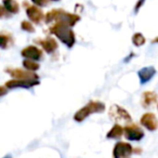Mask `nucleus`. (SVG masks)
Listing matches in <instances>:
<instances>
[{
    "mask_svg": "<svg viewBox=\"0 0 158 158\" xmlns=\"http://www.w3.org/2000/svg\"><path fill=\"white\" fill-rule=\"evenodd\" d=\"M79 21H80L79 15L69 13V12H66L61 9H53L44 15V22L47 24H50L52 22L64 23V24H67L68 26L73 27Z\"/></svg>",
    "mask_w": 158,
    "mask_h": 158,
    "instance_id": "1",
    "label": "nucleus"
},
{
    "mask_svg": "<svg viewBox=\"0 0 158 158\" xmlns=\"http://www.w3.org/2000/svg\"><path fill=\"white\" fill-rule=\"evenodd\" d=\"M49 31L59 38L67 48H73L76 42L75 33L72 31L70 26L64 23H55L49 28Z\"/></svg>",
    "mask_w": 158,
    "mask_h": 158,
    "instance_id": "2",
    "label": "nucleus"
},
{
    "mask_svg": "<svg viewBox=\"0 0 158 158\" xmlns=\"http://www.w3.org/2000/svg\"><path fill=\"white\" fill-rule=\"evenodd\" d=\"M105 110V104L100 101H90L88 104L77 110L74 115V120L77 123H82L92 114H101Z\"/></svg>",
    "mask_w": 158,
    "mask_h": 158,
    "instance_id": "3",
    "label": "nucleus"
},
{
    "mask_svg": "<svg viewBox=\"0 0 158 158\" xmlns=\"http://www.w3.org/2000/svg\"><path fill=\"white\" fill-rule=\"evenodd\" d=\"M108 115H110V119L116 121V123H125L127 125L132 123V117L128 113V110L121 107V106L117 105V104H114V105L110 106Z\"/></svg>",
    "mask_w": 158,
    "mask_h": 158,
    "instance_id": "4",
    "label": "nucleus"
},
{
    "mask_svg": "<svg viewBox=\"0 0 158 158\" xmlns=\"http://www.w3.org/2000/svg\"><path fill=\"white\" fill-rule=\"evenodd\" d=\"M123 135L128 141L139 142L144 138V131L135 123H129L123 128Z\"/></svg>",
    "mask_w": 158,
    "mask_h": 158,
    "instance_id": "5",
    "label": "nucleus"
},
{
    "mask_svg": "<svg viewBox=\"0 0 158 158\" xmlns=\"http://www.w3.org/2000/svg\"><path fill=\"white\" fill-rule=\"evenodd\" d=\"M134 153V148L128 142H117L113 148V158H129Z\"/></svg>",
    "mask_w": 158,
    "mask_h": 158,
    "instance_id": "6",
    "label": "nucleus"
},
{
    "mask_svg": "<svg viewBox=\"0 0 158 158\" xmlns=\"http://www.w3.org/2000/svg\"><path fill=\"white\" fill-rule=\"evenodd\" d=\"M6 73L9 74L13 79H23V80H39V77L34 72H29L22 68H6Z\"/></svg>",
    "mask_w": 158,
    "mask_h": 158,
    "instance_id": "7",
    "label": "nucleus"
},
{
    "mask_svg": "<svg viewBox=\"0 0 158 158\" xmlns=\"http://www.w3.org/2000/svg\"><path fill=\"white\" fill-rule=\"evenodd\" d=\"M40 82L39 80H23V79H11L6 82V88L7 89H31L35 86H38Z\"/></svg>",
    "mask_w": 158,
    "mask_h": 158,
    "instance_id": "8",
    "label": "nucleus"
},
{
    "mask_svg": "<svg viewBox=\"0 0 158 158\" xmlns=\"http://www.w3.org/2000/svg\"><path fill=\"white\" fill-rule=\"evenodd\" d=\"M21 55H22L24 59L38 62L42 60V57H44V52H42V50H40L39 48H37V47L28 46L23 49L22 52H21Z\"/></svg>",
    "mask_w": 158,
    "mask_h": 158,
    "instance_id": "9",
    "label": "nucleus"
},
{
    "mask_svg": "<svg viewBox=\"0 0 158 158\" xmlns=\"http://www.w3.org/2000/svg\"><path fill=\"white\" fill-rule=\"evenodd\" d=\"M141 125L148 131H155L158 128V119L153 113H145L140 120Z\"/></svg>",
    "mask_w": 158,
    "mask_h": 158,
    "instance_id": "10",
    "label": "nucleus"
},
{
    "mask_svg": "<svg viewBox=\"0 0 158 158\" xmlns=\"http://www.w3.org/2000/svg\"><path fill=\"white\" fill-rule=\"evenodd\" d=\"M26 14L34 24H40L44 20V14L36 6H26Z\"/></svg>",
    "mask_w": 158,
    "mask_h": 158,
    "instance_id": "11",
    "label": "nucleus"
},
{
    "mask_svg": "<svg viewBox=\"0 0 158 158\" xmlns=\"http://www.w3.org/2000/svg\"><path fill=\"white\" fill-rule=\"evenodd\" d=\"M37 44L46 51L47 53H53L54 51L57 50L59 44H57L56 40L52 37H47L44 39H37Z\"/></svg>",
    "mask_w": 158,
    "mask_h": 158,
    "instance_id": "12",
    "label": "nucleus"
},
{
    "mask_svg": "<svg viewBox=\"0 0 158 158\" xmlns=\"http://www.w3.org/2000/svg\"><path fill=\"white\" fill-rule=\"evenodd\" d=\"M155 74H156V68L154 66H146V67L141 68L138 72L139 79H140V81L142 85L148 82L155 76Z\"/></svg>",
    "mask_w": 158,
    "mask_h": 158,
    "instance_id": "13",
    "label": "nucleus"
},
{
    "mask_svg": "<svg viewBox=\"0 0 158 158\" xmlns=\"http://www.w3.org/2000/svg\"><path fill=\"white\" fill-rule=\"evenodd\" d=\"M158 95L155 92H153V91H145V92H143L142 98H141V103H142L143 107L147 108L151 107L154 103H156Z\"/></svg>",
    "mask_w": 158,
    "mask_h": 158,
    "instance_id": "14",
    "label": "nucleus"
},
{
    "mask_svg": "<svg viewBox=\"0 0 158 158\" xmlns=\"http://www.w3.org/2000/svg\"><path fill=\"white\" fill-rule=\"evenodd\" d=\"M13 37L10 33H7V31L0 33V49L7 50L10 47L13 46Z\"/></svg>",
    "mask_w": 158,
    "mask_h": 158,
    "instance_id": "15",
    "label": "nucleus"
},
{
    "mask_svg": "<svg viewBox=\"0 0 158 158\" xmlns=\"http://www.w3.org/2000/svg\"><path fill=\"white\" fill-rule=\"evenodd\" d=\"M123 134V126H120L119 123H116L114 125L110 130L107 132L106 134V138L107 139H110V140H117V139H120Z\"/></svg>",
    "mask_w": 158,
    "mask_h": 158,
    "instance_id": "16",
    "label": "nucleus"
},
{
    "mask_svg": "<svg viewBox=\"0 0 158 158\" xmlns=\"http://www.w3.org/2000/svg\"><path fill=\"white\" fill-rule=\"evenodd\" d=\"M3 7L10 14H18L20 12V5L16 0H2Z\"/></svg>",
    "mask_w": 158,
    "mask_h": 158,
    "instance_id": "17",
    "label": "nucleus"
},
{
    "mask_svg": "<svg viewBox=\"0 0 158 158\" xmlns=\"http://www.w3.org/2000/svg\"><path fill=\"white\" fill-rule=\"evenodd\" d=\"M23 66H24V69L29 70V72H36L40 68V65L38 62L31 61V60H27L25 59L23 61Z\"/></svg>",
    "mask_w": 158,
    "mask_h": 158,
    "instance_id": "18",
    "label": "nucleus"
},
{
    "mask_svg": "<svg viewBox=\"0 0 158 158\" xmlns=\"http://www.w3.org/2000/svg\"><path fill=\"white\" fill-rule=\"evenodd\" d=\"M132 42L135 47H141L145 44V37L141 33H135L132 36Z\"/></svg>",
    "mask_w": 158,
    "mask_h": 158,
    "instance_id": "19",
    "label": "nucleus"
},
{
    "mask_svg": "<svg viewBox=\"0 0 158 158\" xmlns=\"http://www.w3.org/2000/svg\"><path fill=\"white\" fill-rule=\"evenodd\" d=\"M21 28L23 29L24 31H27V33H35V26H34L33 24H31V22H28V21H23L22 23H21Z\"/></svg>",
    "mask_w": 158,
    "mask_h": 158,
    "instance_id": "20",
    "label": "nucleus"
},
{
    "mask_svg": "<svg viewBox=\"0 0 158 158\" xmlns=\"http://www.w3.org/2000/svg\"><path fill=\"white\" fill-rule=\"evenodd\" d=\"M36 7H46L48 6L49 0H31Z\"/></svg>",
    "mask_w": 158,
    "mask_h": 158,
    "instance_id": "21",
    "label": "nucleus"
},
{
    "mask_svg": "<svg viewBox=\"0 0 158 158\" xmlns=\"http://www.w3.org/2000/svg\"><path fill=\"white\" fill-rule=\"evenodd\" d=\"M10 13H8L7 10L5 9L3 6L0 5V19H5V18H9Z\"/></svg>",
    "mask_w": 158,
    "mask_h": 158,
    "instance_id": "22",
    "label": "nucleus"
},
{
    "mask_svg": "<svg viewBox=\"0 0 158 158\" xmlns=\"http://www.w3.org/2000/svg\"><path fill=\"white\" fill-rule=\"evenodd\" d=\"M146 0H139L138 2H136V5H135V7H134V13H138L139 12V10L142 8V6H143V3L145 2Z\"/></svg>",
    "mask_w": 158,
    "mask_h": 158,
    "instance_id": "23",
    "label": "nucleus"
},
{
    "mask_svg": "<svg viewBox=\"0 0 158 158\" xmlns=\"http://www.w3.org/2000/svg\"><path fill=\"white\" fill-rule=\"evenodd\" d=\"M7 90H8V89L6 88V87H1V86H0V97L5 95L6 93H7Z\"/></svg>",
    "mask_w": 158,
    "mask_h": 158,
    "instance_id": "24",
    "label": "nucleus"
},
{
    "mask_svg": "<svg viewBox=\"0 0 158 158\" xmlns=\"http://www.w3.org/2000/svg\"><path fill=\"white\" fill-rule=\"evenodd\" d=\"M157 42H158V37L155 38V39L153 40V44H157Z\"/></svg>",
    "mask_w": 158,
    "mask_h": 158,
    "instance_id": "25",
    "label": "nucleus"
},
{
    "mask_svg": "<svg viewBox=\"0 0 158 158\" xmlns=\"http://www.w3.org/2000/svg\"><path fill=\"white\" fill-rule=\"evenodd\" d=\"M2 158H11V156H10V155H7V156H5V157H2Z\"/></svg>",
    "mask_w": 158,
    "mask_h": 158,
    "instance_id": "26",
    "label": "nucleus"
},
{
    "mask_svg": "<svg viewBox=\"0 0 158 158\" xmlns=\"http://www.w3.org/2000/svg\"><path fill=\"white\" fill-rule=\"evenodd\" d=\"M52 1H59V0H52Z\"/></svg>",
    "mask_w": 158,
    "mask_h": 158,
    "instance_id": "27",
    "label": "nucleus"
}]
</instances>
